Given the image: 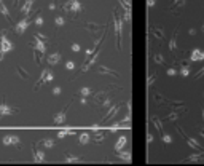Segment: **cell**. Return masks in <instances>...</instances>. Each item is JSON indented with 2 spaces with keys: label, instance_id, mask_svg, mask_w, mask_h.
I'll list each match as a JSON object with an SVG mask.
<instances>
[{
  "label": "cell",
  "instance_id": "1",
  "mask_svg": "<svg viewBox=\"0 0 204 166\" xmlns=\"http://www.w3.org/2000/svg\"><path fill=\"white\" fill-rule=\"evenodd\" d=\"M113 26H115L116 42H118V50H121V30H123V19L118 14H113Z\"/></svg>",
  "mask_w": 204,
  "mask_h": 166
},
{
  "label": "cell",
  "instance_id": "2",
  "mask_svg": "<svg viewBox=\"0 0 204 166\" xmlns=\"http://www.w3.org/2000/svg\"><path fill=\"white\" fill-rule=\"evenodd\" d=\"M14 112H18V109L10 107L8 104H5V102H2V104H0V118L10 117V115H13Z\"/></svg>",
  "mask_w": 204,
  "mask_h": 166
},
{
  "label": "cell",
  "instance_id": "3",
  "mask_svg": "<svg viewBox=\"0 0 204 166\" xmlns=\"http://www.w3.org/2000/svg\"><path fill=\"white\" fill-rule=\"evenodd\" d=\"M0 50H2L3 53H8V51L13 50V45H11V42L5 37V35H2V37H0Z\"/></svg>",
  "mask_w": 204,
  "mask_h": 166
},
{
  "label": "cell",
  "instance_id": "4",
  "mask_svg": "<svg viewBox=\"0 0 204 166\" xmlns=\"http://www.w3.org/2000/svg\"><path fill=\"white\" fill-rule=\"evenodd\" d=\"M27 27H29V21H27V19H22V21H19L18 24H16V27H14V30H16L18 34H24Z\"/></svg>",
  "mask_w": 204,
  "mask_h": 166
},
{
  "label": "cell",
  "instance_id": "5",
  "mask_svg": "<svg viewBox=\"0 0 204 166\" xmlns=\"http://www.w3.org/2000/svg\"><path fill=\"white\" fill-rule=\"evenodd\" d=\"M120 107H121L120 104H118V105H112V107H110V110H108V113H107V118H105V120H104V123H107V121H110L112 118H113V115H116V113H118Z\"/></svg>",
  "mask_w": 204,
  "mask_h": 166
},
{
  "label": "cell",
  "instance_id": "6",
  "mask_svg": "<svg viewBox=\"0 0 204 166\" xmlns=\"http://www.w3.org/2000/svg\"><path fill=\"white\" fill-rule=\"evenodd\" d=\"M61 61V53H51L48 56V64L50 66H56Z\"/></svg>",
  "mask_w": 204,
  "mask_h": 166
},
{
  "label": "cell",
  "instance_id": "7",
  "mask_svg": "<svg viewBox=\"0 0 204 166\" xmlns=\"http://www.w3.org/2000/svg\"><path fill=\"white\" fill-rule=\"evenodd\" d=\"M99 72H101V74H105V75H112V77H120L118 72H115V70L108 69L107 66H99Z\"/></svg>",
  "mask_w": 204,
  "mask_h": 166
},
{
  "label": "cell",
  "instance_id": "8",
  "mask_svg": "<svg viewBox=\"0 0 204 166\" xmlns=\"http://www.w3.org/2000/svg\"><path fill=\"white\" fill-rule=\"evenodd\" d=\"M32 150H34V161L35 163H42V161H45V153L38 152L35 147H32Z\"/></svg>",
  "mask_w": 204,
  "mask_h": 166
},
{
  "label": "cell",
  "instance_id": "9",
  "mask_svg": "<svg viewBox=\"0 0 204 166\" xmlns=\"http://www.w3.org/2000/svg\"><path fill=\"white\" fill-rule=\"evenodd\" d=\"M70 11H72V13H80L81 3L78 2V0H70Z\"/></svg>",
  "mask_w": 204,
  "mask_h": 166
},
{
  "label": "cell",
  "instance_id": "10",
  "mask_svg": "<svg viewBox=\"0 0 204 166\" xmlns=\"http://www.w3.org/2000/svg\"><path fill=\"white\" fill-rule=\"evenodd\" d=\"M32 5H34V0H26V3L22 5L21 11L26 14V16H29V13H30V8H32Z\"/></svg>",
  "mask_w": 204,
  "mask_h": 166
},
{
  "label": "cell",
  "instance_id": "11",
  "mask_svg": "<svg viewBox=\"0 0 204 166\" xmlns=\"http://www.w3.org/2000/svg\"><path fill=\"white\" fill-rule=\"evenodd\" d=\"M35 50H37L38 51V53H40V54H43V53H45V43H43V40H38V38L37 37H35Z\"/></svg>",
  "mask_w": 204,
  "mask_h": 166
},
{
  "label": "cell",
  "instance_id": "12",
  "mask_svg": "<svg viewBox=\"0 0 204 166\" xmlns=\"http://www.w3.org/2000/svg\"><path fill=\"white\" fill-rule=\"evenodd\" d=\"M126 142H128V137L126 136H121L120 139H118V142L115 144V150H116V152H120V150L126 145Z\"/></svg>",
  "mask_w": 204,
  "mask_h": 166
},
{
  "label": "cell",
  "instance_id": "13",
  "mask_svg": "<svg viewBox=\"0 0 204 166\" xmlns=\"http://www.w3.org/2000/svg\"><path fill=\"white\" fill-rule=\"evenodd\" d=\"M65 121V112H57L56 115H54V123L56 125H61Z\"/></svg>",
  "mask_w": 204,
  "mask_h": 166
},
{
  "label": "cell",
  "instance_id": "14",
  "mask_svg": "<svg viewBox=\"0 0 204 166\" xmlns=\"http://www.w3.org/2000/svg\"><path fill=\"white\" fill-rule=\"evenodd\" d=\"M118 158L123 161H128V163H131V152H123V150H120L118 152Z\"/></svg>",
  "mask_w": 204,
  "mask_h": 166
},
{
  "label": "cell",
  "instance_id": "15",
  "mask_svg": "<svg viewBox=\"0 0 204 166\" xmlns=\"http://www.w3.org/2000/svg\"><path fill=\"white\" fill-rule=\"evenodd\" d=\"M191 61H201V59H204L203 58V51H199V50H193L191 51Z\"/></svg>",
  "mask_w": 204,
  "mask_h": 166
},
{
  "label": "cell",
  "instance_id": "16",
  "mask_svg": "<svg viewBox=\"0 0 204 166\" xmlns=\"http://www.w3.org/2000/svg\"><path fill=\"white\" fill-rule=\"evenodd\" d=\"M177 34H179V29H175V32H174V35H172L171 42H169V50H171V51L175 50V40H177Z\"/></svg>",
  "mask_w": 204,
  "mask_h": 166
},
{
  "label": "cell",
  "instance_id": "17",
  "mask_svg": "<svg viewBox=\"0 0 204 166\" xmlns=\"http://www.w3.org/2000/svg\"><path fill=\"white\" fill-rule=\"evenodd\" d=\"M0 14H3L6 19L10 21V13H8V8H6L5 5H3V2H0Z\"/></svg>",
  "mask_w": 204,
  "mask_h": 166
},
{
  "label": "cell",
  "instance_id": "18",
  "mask_svg": "<svg viewBox=\"0 0 204 166\" xmlns=\"http://www.w3.org/2000/svg\"><path fill=\"white\" fill-rule=\"evenodd\" d=\"M203 158H204V153H193L191 157L187 158V161H199V160H203Z\"/></svg>",
  "mask_w": 204,
  "mask_h": 166
},
{
  "label": "cell",
  "instance_id": "19",
  "mask_svg": "<svg viewBox=\"0 0 204 166\" xmlns=\"http://www.w3.org/2000/svg\"><path fill=\"white\" fill-rule=\"evenodd\" d=\"M78 141H80V144H81V145L88 144V142H89V134H88V133H83V134H80V137H78Z\"/></svg>",
  "mask_w": 204,
  "mask_h": 166
},
{
  "label": "cell",
  "instance_id": "20",
  "mask_svg": "<svg viewBox=\"0 0 204 166\" xmlns=\"http://www.w3.org/2000/svg\"><path fill=\"white\" fill-rule=\"evenodd\" d=\"M185 137H187V141H188V145H190V147L201 150V145H199V144H198V142H196L195 139H191V137H188V136H185Z\"/></svg>",
  "mask_w": 204,
  "mask_h": 166
},
{
  "label": "cell",
  "instance_id": "21",
  "mask_svg": "<svg viewBox=\"0 0 204 166\" xmlns=\"http://www.w3.org/2000/svg\"><path fill=\"white\" fill-rule=\"evenodd\" d=\"M67 134L73 136V134H75V131H72V129H64V131H59V133H57V137H59V139H62V137H65Z\"/></svg>",
  "mask_w": 204,
  "mask_h": 166
},
{
  "label": "cell",
  "instance_id": "22",
  "mask_svg": "<svg viewBox=\"0 0 204 166\" xmlns=\"http://www.w3.org/2000/svg\"><path fill=\"white\" fill-rule=\"evenodd\" d=\"M2 142H3L5 145H11V144H13V136H11V134H6V136H3Z\"/></svg>",
  "mask_w": 204,
  "mask_h": 166
},
{
  "label": "cell",
  "instance_id": "23",
  "mask_svg": "<svg viewBox=\"0 0 204 166\" xmlns=\"http://www.w3.org/2000/svg\"><path fill=\"white\" fill-rule=\"evenodd\" d=\"M152 121H153V125H155V128L158 129L159 133H161V131H163V125H161V121H159L158 118H155V117L152 118Z\"/></svg>",
  "mask_w": 204,
  "mask_h": 166
},
{
  "label": "cell",
  "instance_id": "24",
  "mask_svg": "<svg viewBox=\"0 0 204 166\" xmlns=\"http://www.w3.org/2000/svg\"><path fill=\"white\" fill-rule=\"evenodd\" d=\"M18 74L19 75H21V78H22V80H27V77H29V72H24V69H22V67L21 66H18Z\"/></svg>",
  "mask_w": 204,
  "mask_h": 166
},
{
  "label": "cell",
  "instance_id": "25",
  "mask_svg": "<svg viewBox=\"0 0 204 166\" xmlns=\"http://www.w3.org/2000/svg\"><path fill=\"white\" fill-rule=\"evenodd\" d=\"M120 3L124 8V11H131V2H128V0H120Z\"/></svg>",
  "mask_w": 204,
  "mask_h": 166
},
{
  "label": "cell",
  "instance_id": "26",
  "mask_svg": "<svg viewBox=\"0 0 204 166\" xmlns=\"http://www.w3.org/2000/svg\"><path fill=\"white\" fill-rule=\"evenodd\" d=\"M153 35H155V37H158V38H164L163 30H161V29H158V27H153Z\"/></svg>",
  "mask_w": 204,
  "mask_h": 166
},
{
  "label": "cell",
  "instance_id": "27",
  "mask_svg": "<svg viewBox=\"0 0 204 166\" xmlns=\"http://www.w3.org/2000/svg\"><path fill=\"white\" fill-rule=\"evenodd\" d=\"M42 144L45 145V147H48V149L54 147V142H53V139H43V141H42Z\"/></svg>",
  "mask_w": 204,
  "mask_h": 166
},
{
  "label": "cell",
  "instance_id": "28",
  "mask_svg": "<svg viewBox=\"0 0 204 166\" xmlns=\"http://www.w3.org/2000/svg\"><path fill=\"white\" fill-rule=\"evenodd\" d=\"M77 161H80V158H78V157H72V155L65 157V163H77Z\"/></svg>",
  "mask_w": 204,
  "mask_h": 166
},
{
  "label": "cell",
  "instance_id": "29",
  "mask_svg": "<svg viewBox=\"0 0 204 166\" xmlns=\"http://www.w3.org/2000/svg\"><path fill=\"white\" fill-rule=\"evenodd\" d=\"M153 59H155V62H156V64H164V59H163V56H161L159 53H156Z\"/></svg>",
  "mask_w": 204,
  "mask_h": 166
},
{
  "label": "cell",
  "instance_id": "30",
  "mask_svg": "<svg viewBox=\"0 0 204 166\" xmlns=\"http://www.w3.org/2000/svg\"><path fill=\"white\" fill-rule=\"evenodd\" d=\"M80 93H81V96H85V97H86V96H89V94H91V89H89L88 86H85V88H81V89H80Z\"/></svg>",
  "mask_w": 204,
  "mask_h": 166
},
{
  "label": "cell",
  "instance_id": "31",
  "mask_svg": "<svg viewBox=\"0 0 204 166\" xmlns=\"http://www.w3.org/2000/svg\"><path fill=\"white\" fill-rule=\"evenodd\" d=\"M163 142H164V144H171L172 137L169 136V134H163Z\"/></svg>",
  "mask_w": 204,
  "mask_h": 166
},
{
  "label": "cell",
  "instance_id": "32",
  "mask_svg": "<svg viewBox=\"0 0 204 166\" xmlns=\"http://www.w3.org/2000/svg\"><path fill=\"white\" fill-rule=\"evenodd\" d=\"M35 24H37L38 27H40V26H43V18L40 16V13H38V16L35 18Z\"/></svg>",
  "mask_w": 204,
  "mask_h": 166
},
{
  "label": "cell",
  "instance_id": "33",
  "mask_svg": "<svg viewBox=\"0 0 204 166\" xmlns=\"http://www.w3.org/2000/svg\"><path fill=\"white\" fill-rule=\"evenodd\" d=\"M123 19H124V21H128V22H131V11H124Z\"/></svg>",
  "mask_w": 204,
  "mask_h": 166
},
{
  "label": "cell",
  "instance_id": "34",
  "mask_svg": "<svg viewBox=\"0 0 204 166\" xmlns=\"http://www.w3.org/2000/svg\"><path fill=\"white\" fill-rule=\"evenodd\" d=\"M183 2H185V0H175V2L172 3L171 10H172V8H175V6H180V5H183Z\"/></svg>",
  "mask_w": 204,
  "mask_h": 166
},
{
  "label": "cell",
  "instance_id": "35",
  "mask_svg": "<svg viewBox=\"0 0 204 166\" xmlns=\"http://www.w3.org/2000/svg\"><path fill=\"white\" fill-rule=\"evenodd\" d=\"M53 78H54L53 72H50V70H48V74H46V77H45V83H46V82H51Z\"/></svg>",
  "mask_w": 204,
  "mask_h": 166
},
{
  "label": "cell",
  "instance_id": "36",
  "mask_svg": "<svg viewBox=\"0 0 204 166\" xmlns=\"http://www.w3.org/2000/svg\"><path fill=\"white\" fill-rule=\"evenodd\" d=\"M153 83H155V75H150V77H148V82H147V86L150 88Z\"/></svg>",
  "mask_w": 204,
  "mask_h": 166
},
{
  "label": "cell",
  "instance_id": "37",
  "mask_svg": "<svg viewBox=\"0 0 204 166\" xmlns=\"http://www.w3.org/2000/svg\"><path fill=\"white\" fill-rule=\"evenodd\" d=\"M177 117H179V113L177 112H172L169 117H167V120H171V121H174V120H177Z\"/></svg>",
  "mask_w": 204,
  "mask_h": 166
},
{
  "label": "cell",
  "instance_id": "38",
  "mask_svg": "<svg viewBox=\"0 0 204 166\" xmlns=\"http://www.w3.org/2000/svg\"><path fill=\"white\" fill-rule=\"evenodd\" d=\"M56 24H57V26H64V18H62V16H57V18H56Z\"/></svg>",
  "mask_w": 204,
  "mask_h": 166
},
{
  "label": "cell",
  "instance_id": "39",
  "mask_svg": "<svg viewBox=\"0 0 204 166\" xmlns=\"http://www.w3.org/2000/svg\"><path fill=\"white\" fill-rule=\"evenodd\" d=\"M65 67H67L69 70H73V69H75V64H73L72 61H67V64H65Z\"/></svg>",
  "mask_w": 204,
  "mask_h": 166
},
{
  "label": "cell",
  "instance_id": "40",
  "mask_svg": "<svg viewBox=\"0 0 204 166\" xmlns=\"http://www.w3.org/2000/svg\"><path fill=\"white\" fill-rule=\"evenodd\" d=\"M167 75H169V77H174V75H177V70L175 69H167Z\"/></svg>",
  "mask_w": 204,
  "mask_h": 166
},
{
  "label": "cell",
  "instance_id": "41",
  "mask_svg": "<svg viewBox=\"0 0 204 166\" xmlns=\"http://www.w3.org/2000/svg\"><path fill=\"white\" fill-rule=\"evenodd\" d=\"M53 94H54V96H59V94H61V88H59V86H56V88L53 89Z\"/></svg>",
  "mask_w": 204,
  "mask_h": 166
},
{
  "label": "cell",
  "instance_id": "42",
  "mask_svg": "<svg viewBox=\"0 0 204 166\" xmlns=\"http://www.w3.org/2000/svg\"><path fill=\"white\" fill-rule=\"evenodd\" d=\"M72 50L75 51V53H78V51H80V45H78V43H73V45H72Z\"/></svg>",
  "mask_w": 204,
  "mask_h": 166
},
{
  "label": "cell",
  "instance_id": "43",
  "mask_svg": "<svg viewBox=\"0 0 204 166\" xmlns=\"http://www.w3.org/2000/svg\"><path fill=\"white\" fill-rule=\"evenodd\" d=\"M64 10H65V11H70V0L64 3Z\"/></svg>",
  "mask_w": 204,
  "mask_h": 166
},
{
  "label": "cell",
  "instance_id": "44",
  "mask_svg": "<svg viewBox=\"0 0 204 166\" xmlns=\"http://www.w3.org/2000/svg\"><path fill=\"white\" fill-rule=\"evenodd\" d=\"M13 145H19V137L18 136H13Z\"/></svg>",
  "mask_w": 204,
  "mask_h": 166
},
{
  "label": "cell",
  "instance_id": "45",
  "mask_svg": "<svg viewBox=\"0 0 204 166\" xmlns=\"http://www.w3.org/2000/svg\"><path fill=\"white\" fill-rule=\"evenodd\" d=\"M147 142H148V144H152V142H153V136H152L150 133L147 134Z\"/></svg>",
  "mask_w": 204,
  "mask_h": 166
},
{
  "label": "cell",
  "instance_id": "46",
  "mask_svg": "<svg viewBox=\"0 0 204 166\" xmlns=\"http://www.w3.org/2000/svg\"><path fill=\"white\" fill-rule=\"evenodd\" d=\"M155 3H156V0H147V5L148 6H155Z\"/></svg>",
  "mask_w": 204,
  "mask_h": 166
},
{
  "label": "cell",
  "instance_id": "47",
  "mask_svg": "<svg viewBox=\"0 0 204 166\" xmlns=\"http://www.w3.org/2000/svg\"><path fill=\"white\" fill-rule=\"evenodd\" d=\"M35 37H37V38H40V40H46V37H45L43 34H35Z\"/></svg>",
  "mask_w": 204,
  "mask_h": 166
},
{
  "label": "cell",
  "instance_id": "48",
  "mask_svg": "<svg viewBox=\"0 0 204 166\" xmlns=\"http://www.w3.org/2000/svg\"><path fill=\"white\" fill-rule=\"evenodd\" d=\"M203 75H204V67H203V70H201V72H198V74H196V78L203 77Z\"/></svg>",
  "mask_w": 204,
  "mask_h": 166
},
{
  "label": "cell",
  "instance_id": "49",
  "mask_svg": "<svg viewBox=\"0 0 204 166\" xmlns=\"http://www.w3.org/2000/svg\"><path fill=\"white\" fill-rule=\"evenodd\" d=\"M188 34H190V35H195V34H196V29H190V30H188Z\"/></svg>",
  "mask_w": 204,
  "mask_h": 166
},
{
  "label": "cell",
  "instance_id": "50",
  "mask_svg": "<svg viewBox=\"0 0 204 166\" xmlns=\"http://www.w3.org/2000/svg\"><path fill=\"white\" fill-rule=\"evenodd\" d=\"M3 56H5V53H3L2 50H0V61H2V59H3Z\"/></svg>",
  "mask_w": 204,
  "mask_h": 166
},
{
  "label": "cell",
  "instance_id": "51",
  "mask_svg": "<svg viewBox=\"0 0 204 166\" xmlns=\"http://www.w3.org/2000/svg\"><path fill=\"white\" fill-rule=\"evenodd\" d=\"M203 117H204V107H203Z\"/></svg>",
  "mask_w": 204,
  "mask_h": 166
},
{
  "label": "cell",
  "instance_id": "52",
  "mask_svg": "<svg viewBox=\"0 0 204 166\" xmlns=\"http://www.w3.org/2000/svg\"><path fill=\"white\" fill-rule=\"evenodd\" d=\"M18 2H19V0H14V3H18Z\"/></svg>",
  "mask_w": 204,
  "mask_h": 166
},
{
  "label": "cell",
  "instance_id": "53",
  "mask_svg": "<svg viewBox=\"0 0 204 166\" xmlns=\"http://www.w3.org/2000/svg\"><path fill=\"white\" fill-rule=\"evenodd\" d=\"M203 58H204V51H203Z\"/></svg>",
  "mask_w": 204,
  "mask_h": 166
},
{
  "label": "cell",
  "instance_id": "54",
  "mask_svg": "<svg viewBox=\"0 0 204 166\" xmlns=\"http://www.w3.org/2000/svg\"><path fill=\"white\" fill-rule=\"evenodd\" d=\"M203 30H204V26H203Z\"/></svg>",
  "mask_w": 204,
  "mask_h": 166
},
{
  "label": "cell",
  "instance_id": "55",
  "mask_svg": "<svg viewBox=\"0 0 204 166\" xmlns=\"http://www.w3.org/2000/svg\"><path fill=\"white\" fill-rule=\"evenodd\" d=\"M0 2H2V0H0Z\"/></svg>",
  "mask_w": 204,
  "mask_h": 166
}]
</instances>
